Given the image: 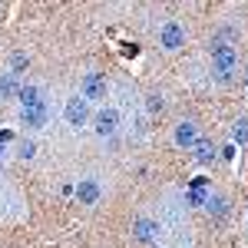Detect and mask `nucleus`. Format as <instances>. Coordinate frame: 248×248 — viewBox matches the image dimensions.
Segmentation results:
<instances>
[{"instance_id":"nucleus-3","label":"nucleus","mask_w":248,"mask_h":248,"mask_svg":"<svg viewBox=\"0 0 248 248\" xmlns=\"http://www.w3.org/2000/svg\"><path fill=\"white\" fill-rule=\"evenodd\" d=\"M63 116H66V123H70V126H77V129H79V126H86V119H90V103H86L83 96H70Z\"/></svg>"},{"instance_id":"nucleus-8","label":"nucleus","mask_w":248,"mask_h":248,"mask_svg":"<svg viewBox=\"0 0 248 248\" xmlns=\"http://www.w3.org/2000/svg\"><path fill=\"white\" fill-rule=\"evenodd\" d=\"M20 119H23V126H33V129L46 126V103L43 106H30V109H20Z\"/></svg>"},{"instance_id":"nucleus-2","label":"nucleus","mask_w":248,"mask_h":248,"mask_svg":"<svg viewBox=\"0 0 248 248\" xmlns=\"http://www.w3.org/2000/svg\"><path fill=\"white\" fill-rule=\"evenodd\" d=\"M159 43H162L169 53L182 50V46H186V27H182L179 20H166L162 30H159Z\"/></svg>"},{"instance_id":"nucleus-1","label":"nucleus","mask_w":248,"mask_h":248,"mask_svg":"<svg viewBox=\"0 0 248 248\" xmlns=\"http://www.w3.org/2000/svg\"><path fill=\"white\" fill-rule=\"evenodd\" d=\"M212 73L218 79H232L238 73V50L232 43H218L212 50Z\"/></svg>"},{"instance_id":"nucleus-4","label":"nucleus","mask_w":248,"mask_h":248,"mask_svg":"<svg viewBox=\"0 0 248 248\" xmlns=\"http://www.w3.org/2000/svg\"><path fill=\"white\" fill-rule=\"evenodd\" d=\"M106 90H109V86H106V77H103V73H86V77H83V99H86V103H96V99H106Z\"/></svg>"},{"instance_id":"nucleus-10","label":"nucleus","mask_w":248,"mask_h":248,"mask_svg":"<svg viewBox=\"0 0 248 248\" xmlns=\"http://www.w3.org/2000/svg\"><path fill=\"white\" fill-rule=\"evenodd\" d=\"M133 235H136V242H153L155 235H159V225H155L153 218H139L133 225Z\"/></svg>"},{"instance_id":"nucleus-14","label":"nucleus","mask_w":248,"mask_h":248,"mask_svg":"<svg viewBox=\"0 0 248 248\" xmlns=\"http://www.w3.org/2000/svg\"><path fill=\"white\" fill-rule=\"evenodd\" d=\"M232 139H235L238 146H245V142H248V119H238V123L232 126Z\"/></svg>"},{"instance_id":"nucleus-5","label":"nucleus","mask_w":248,"mask_h":248,"mask_svg":"<svg viewBox=\"0 0 248 248\" xmlns=\"http://www.w3.org/2000/svg\"><path fill=\"white\" fill-rule=\"evenodd\" d=\"M172 142H175L179 149H192V146L199 142V126H195L192 119L179 123V126H175V136H172Z\"/></svg>"},{"instance_id":"nucleus-7","label":"nucleus","mask_w":248,"mask_h":248,"mask_svg":"<svg viewBox=\"0 0 248 248\" xmlns=\"http://www.w3.org/2000/svg\"><path fill=\"white\" fill-rule=\"evenodd\" d=\"M77 199H79V205H96V202H99V186H96V179H79Z\"/></svg>"},{"instance_id":"nucleus-6","label":"nucleus","mask_w":248,"mask_h":248,"mask_svg":"<svg viewBox=\"0 0 248 248\" xmlns=\"http://www.w3.org/2000/svg\"><path fill=\"white\" fill-rule=\"evenodd\" d=\"M116 126H119V113H116V109L106 106V109H99V113H96V119H93L96 136H113Z\"/></svg>"},{"instance_id":"nucleus-9","label":"nucleus","mask_w":248,"mask_h":248,"mask_svg":"<svg viewBox=\"0 0 248 248\" xmlns=\"http://www.w3.org/2000/svg\"><path fill=\"white\" fill-rule=\"evenodd\" d=\"M20 109H30V106H43L46 99L40 93V86H20Z\"/></svg>"},{"instance_id":"nucleus-12","label":"nucleus","mask_w":248,"mask_h":248,"mask_svg":"<svg viewBox=\"0 0 248 248\" xmlns=\"http://www.w3.org/2000/svg\"><path fill=\"white\" fill-rule=\"evenodd\" d=\"M192 149H195V159H199V162H212V159H215V146H212L209 139H199Z\"/></svg>"},{"instance_id":"nucleus-17","label":"nucleus","mask_w":248,"mask_h":248,"mask_svg":"<svg viewBox=\"0 0 248 248\" xmlns=\"http://www.w3.org/2000/svg\"><path fill=\"white\" fill-rule=\"evenodd\" d=\"M149 109H162V99L159 96H149Z\"/></svg>"},{"instance_id":"nucleus-13","label":"nucleus","mask_w":248,"mask_h":248,"mask_svg":"<svg viewBox=\"0 0 248 248\" xmlns=\"http://www.w3.org/2000/svg\"><path fill=\"white\" fill-rule=\"evenodd\" d=\"M189 202H192V205H205V202H209L205 179H195V186H192V192H189Z\"/></svg>"},{"instance_id":"nucleus-16","label":"nucleus","mask_w":248,"mask_h":248,"mask_svg":"<svg viewBox=\"0 0 248 248\" xmlns=\"http://www.w3.org/2000/svg\"><path fill=\"white\" fill-rule=\"evenodd\" d=\"M10 63H14V70H10V73H14V77H17L20 70H23V66H27V57H23V53H14V60H10Z\"/></svg>"},{"instance_id":"nucleus-11","label":"nucleus","mask_w":248,"mask_h":248,"mask_svg":"<svg viewBox=\"0 0 248 248\" xmlns=\"http://www.w3.org/2000/svg\"><path fill=\"white\" fill-rule=\"evenodd\" d=\"M20 93V83L14 73H3L0 77V99H14V96Z\"/></svg>"},{"instance_id":"nucleus-15","label":"nucleus","mask_w":248,"mask_h":248,"mask_svg":"<svg viewBox=\"0 0 248 248\" xmlns=\"http://www.w3.org/2000/svg\"><path fill=\"white\" fill-rule=\"evenodd\" d=\"M33 153H37V146H33L30 139H23V142H20V155H23V159H33Z\"/></svg>"}]
</instances>
